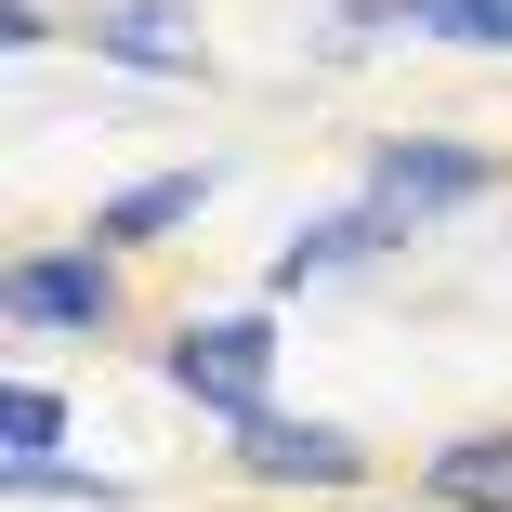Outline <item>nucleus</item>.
I'll list each match as a JSON object with an SVG mask.
<instances>
[{
  "label": "nucleus",
  "mask_w": 512,
  "mask_h": 512,
  "mask_svg": "<svg viewBox=\"0 0 512 512\" xmlns=\"http://www.w3.org/2000/svg\"><path fill=\"white\" fill-rule=\"evenodd\" d=\"M0 316L14 329H53V342H92L119 329V250H14V276H0Z\"/></svg>",
  "instance_id": "1"
},
{
  "label": "nucleus",
  "mask_w": 512,
  "mask_h": 512,
  "mask_svg": "<svg viewBox=\"0 0 512 512\" xmlns=\"http://www.w3.org/2000/svg\"><path fill=\"white\" fill-rule=\"evenodd\" d=\"M263 381H276V329L263 316H211L171 342V394H197L211 421H263Z\"/></svg>",
  "instance_id": "2"
},
{
  "label": "nucleus",
  "mask_w": 512,
  "mask_h": 512,
  "mask_svg": "<svg viewBox=\"0 0 512 512\" xmlns=\"http://www.w3.org/2000/svg\"><path fill=\"white\" fill-rule=\"evenodd\" d=\"M237 473H250V486H316V499H342V486L368 473V447H355L342 421H276V407H263V421H237Z\"/></svg>",
  "instance_id": "3"
},
{
  "label": "nucleus",
  "mask_w": 512,
  "mask_h": 512,
  "mask_svg": "<svg viewBox=\"0 0 512 512\" xmlns=\"http://www.w3.org/2000/svg\"><path fill=\"white\" fill-rule=\"evenodd\" d=\"M486 184H499L486 145H381V158H368V197H381L407 237H421L434 211H460V197H486Z\"/></svg>",
  "instance_id": "4"
},
{
  "label": "nucleus",
  "mask_w": 512,
  "mask_h": 512,
  "mask_svg": "<svg viewBox=\"0 0 512 512\" xmlns=\"http://www.w3.org/2000/svg\"><path fill=\"white\" fill-rule=\"evenodd\" d=\"M92 53L145 66V79H197V66H211V40H197L184 0H92Z\"/></svg>",
  "instance_id": "5"
},
{
  "label": "nucleus",
  "mask_w": 512,
  "mask_h": 512,
  "mask_svg": "<svg viewBox=\"0 0 512 512\" xmlns=\"http://www.w3.org/2000/svg\"><path fill=\"white\" fill-rule=\"evenodd\" d=\"M211 158H197V171H145V184H119L106 197V211H92V250H145V237H171V224H197V211H211Z\"/></svg>",
  "instance_id": "6"
},
{
  "label": "nucleus",
  "mask_w": 512,
  "mask_h": 512,
  "mask_svg": "<svg viewBox=\"0 0 512 512\" xmlns=\"http://www.w3.org/2000/svg\"><path fill=\"white\" fill-rule=\"evenodd\" d=\"M421 499L434 512H512V434H447L421 460Z\"/></svg>",
  "instance_id": "7"
},
{
  "label": "nucleus",
  "mask_w": 512,
  "mask_h": 512,
  "mask_svg": "<svg viewBox=\"0 0 512 512\" xmlns=\"http://www.w3.org/2000/svg\"><path fill=\"white\" fill-rule=\"evenodd\" d=\"M381 14L421 40H460V53H512V0H381Z\"/></svg>",
  "instance_id": "8"
},
{
  "label": "nucleus",
  "mask_w": 512,
  "mask_h": 512,
  "mask_svg": "<svg viewBox=\"0 0 512 512\" xmlns=\"http://www.w3.org/2000/svg\"><path fill=\"white\" fill-rule=\"evenodd\" d=\"M0 434H14V460H53V434H66V394L14 381V394H0Z\"/></svg>",
  "instance_id": "9"
}]
</instances>
